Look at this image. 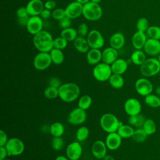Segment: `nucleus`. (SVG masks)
<instances>
[{
    "instance_id": "nucleus-1",
    "label": "nucleus",
    "mask_w": 160,
    "mask_h": 160,
    "mask_svg": "<svg viewBox=\"0 0 160 160\" xmlns=\"http://www.w3.org/2000/svg\"><path fill=\"white\" fill-rule=\"evenodd\" d=\"M32 42L34 47L39 52H49L54 48V39L52 35L44 30L34 35Z\"/></svg>"
},
{
    "instance_id": "nucleus-2",
    "label": "nucleus",
    "mask_w": 160,
    "mask_h": 160,
    "mask_svg": "<svg viewBox=\"0 0 160 160\" xmlns=\"http://www.w3.org/2000/svg\"><path fill=\"white\" fill-rule=\"evenodd\" d=\"M80 94V88L75 82H66L59 88V98L65 102H71Z\"/></svg>"
},
{
    "instance_id": "nucleus-3",
    "label": "nucleus",
    "mask_w": 160,
    "mask_h": 160,
    "mask_svg": "<svg viewBox=\"0 0 160 160\" xmlns=\"http://www.w3.org/2000/svg\"><path fill=\"white\" fill-rule=\"evenodd\" d=\"M99 124L101 128L108 133L116 132L119 127L122 124L118 118L114 114L105 113L100 118Z\"/></svg>"
},
{
    "instance_id": "nucleus-4",
    "label": "nucleus",
    "mask_w": 160,
    "mask_h": 160,
    "mask_svg": "<svg viewBox=\"0 0 160 160\" xmlns=\"http://www.w3.org/2000/svg\"><path fill=\"white\" fill-rule=\"evenodd\" d=\"M82 15L87 20L91 21H98L102 15V9L99 3L89 1L83 4Z\"/></svg>"
},
{
    "instance_id": "nucleus-5",
    "label": "nucleus",
    "mask_w": 160,
    "mask_h": 160,
    "mask_svg": "<svg viewBox=\"0 0 160 160\" xmlns=\"http://www.w3.org/2000/svg\"><path fill=\"white\" fill-rule=\"evenodd\" d=\"M139 72L144 77H151L160 72V62L158 59L150 58L139 66Z\"/></svg>"
},
{
    "instance_id": "nucleus-6",
    "label": "nucleus",
    "mask_w": 160,
    "mask_h": 160,
    "mask_svg": "<svg viewBox=\"0 0 160 160\" xmlns=\"http://www.w3.org/2000/svg\"><path fill=\"white\" fill-rule=\"evenodd\" d=\"M112 74L111 65L103 62L95 65L92 69V76L94 78L100 82L109 80Z\"/></svg>"
},
{
    "instance_id": "nucleus-7",
    "label": "nucleus",
    "mask_w": 160,
    "mask_h": 160,
    "mask_svg": "<svg viewBox=\"0 0 160 160\" xmlns=\"http://www.w3.org/2000/svg\"><path fill=\"white\" fill-rule=\"evenodd\" d=\"M8 151V156H17L23 153L25 149L24 142L18 138L12 137L9 139L4 146Z\"/></svg>"
},
{
    "instance_id": "nucleus-8",
    "label": "nucleus",
    "mask_w": 160,
    "mask_h": 160,
    "mask_svg": "<svg viewBox=\"0 0 160 160\" xmlns=\"http://www.w3.org/2000/svg\"><path fill=\"white\" fill-rule=\"evenodd\" d=\"M52 61L49 52H39L33 59V66L34 68L39 71H44L48 69L51 64Z\"/></svg>"
},
{
    "instance_id": "nucleus-9",
    "label": "nucleus",
    "mask_w": 160,
    "mask_h": 160,
    "mask_svg": "<svg viewBox=\"0 0 160 160\" xmlns=\"http://www.w3.org/2000/svg\"><path fill=\"white\" fill-rule=\"evenodd\" d=\"M86 39L90 48L99 49L104 44V39L102 34L96 29L90 31L87 35Z\"/></svg>"
},
{
    "instance_id": "nucleus-10",
    "label": "nucleus",
    "mask_w": 160,
    "mask_h": 160,
    "mask_svg": "<svg viewBox=\"0 0 160 160\" xmlns=\"http://www.w3.org/2000/svg\"><path fill=\"white\" fill-rule=\"evenodd\" d=\"M87 118L86 111L79 108H75L68 114V121L72 125H80L84 123Z\"/></svg>"
},
{
    "instance_id": "nucleus-11",
    "label": "nucleus",
    "mask_w": 160,
    "mask_h": 160,
    "mask_svg": "<svg viewBox=\"0 0 160 160\" xmlns=\"http://www.w3.org/2000/svg\"><path fill=\"white\" fill-rule=\"evenodd\" d=\"M134 87L137 93L140 96L144 97L151 94L153 90L152 84L146 78L138 79L135 82Z\"/></svg>"
},
{
    "instance_id": "nucleus-12",
    "label": "nucleus",
    "mask_w": 160,
    "mask_h": 160,
    "mask_svg": "<svg viewBox=\"0 0 160 160\" xmlns=\"http://www.w3.org/2000/svg\"><path fill=\"white\" fill-rule=\"evenodd\" d=\"M141 109L142 107L141 102L138 99L136 98H129L125 101L124 104V111L129 116L140 114Z\"/></svg>"
},
{
    "instance_id": "nucleus-13",
    "label": "nucleus",
    "mask_w": 160,
    "mask_h": 160,
    "mask_svg": "<svg viewBox=\"0 0 160 160\" xmlns=\"http://www.w3.org/2000/svg\"><path fill=\"white\" fill-rule=\"evenodd\" d=\"M43 21L39 16H30L26 24V28L29 33L35 35L42 30Z\"/></svg>"
},
{
    "instance_id": "nucleus-14",
    "label": "nucleus",
    "mask_w": 160,
    "mask_h": 160,
    "mask_svg": "<svg viewBox=\"0 0 160 160\" xmlns=\"http://www.w3.org/2000/svg\"><path fill=\"white\" fill-rule=\"evenodd\" d=\"M66 153L70 160H78L82 156V148L79 141H74L68 145Z\"/></svg>"
},
{
    "instance_id": "nucleus-15",
    "label": "nucleus",
    "mask_w": 160,
    "mask_h": 160,
    "mask_svg": "<svg viewBox=\"0 0 160 160\" xmlns=\"http://www.w3.org/2000/svg\"><path fill=\"white\" fill-rule=\"evenodd\" d=\"M83 4L74 1L70 2L66 7L65 12L66 16L70 19H76L82 14Z\"/></svg>"
},
{
    "instance_id": "nucleus-16",
    "label": "nucleus",
    "mask_w": 160,
    "mask_h": 160,
    "mask_svg": "<svg viewBox=\"0 0 160 160\" xmlns=\"http://www.w3.org/2000/svg\"><path fill=\"white\" fill-rule=\"evenodd\" d=\"M122 139L117 132L108 133L105 139L108 149L111 151H115L119 148L122 143Z\"/></svg>"
},
{
    "instance_id": "nucleus-17",
    "label": "nucleus",
    "mask_w": 160,
    "mask_h": 160,
    "mask_svg": "<svg viewBox=\"0 0 160 160\" xmlns=\"http://www.w3.org/2000/svg\"><path fill=\"white\" fill-rule=\"evenodd\" d=\"M108 148L105 142L101 140H97L91 146V152L94 158L98 159H103L107 155Z\"/></svg>"
},
{
    "instance_id": "nucleus-18",
    "label": "nucleus",
    "mask_w": 160,
    "mask_h": 160,
    "mask_svg": "<svg viewBox=\"0 0 160 160\" xmlns=\"http://www.w3.org/2000/svg\"><path fill=\"white\" fill-rule=\"evenodd\" d=\"M144 52L151 56H156L160 54V41L149 38L143 48Z\"/></svg>"
},
{
    "instance_id": "nucleus-19",
    "label": "nucleus",
    "mask_w": 160,
    "mask_h": 160,
    "mask_svg": "<svg viewBox=\"0 0 160 160\" xmlns=\"http://www.w3.org/2000/svg\"><path fill=\"white\" fill-rule=\"evenodd\" d=\"M28 14L32 16H39L44 8V4L41 0H30L26 6Z\"/></svg>"
},
{
    "instance_id": "nucleus-20",
    "label": "nucleus",
    "mask_w": 160,
    "mask_h": 160,
    "mask_svg": "<svg viewBox=\"0 0 160 160\" xmlns=\"http://www.w3.org/2000/svg\"><path fill=\"white\" fill-rule=\"evenodd\" d=\"M118 53L117 49L112 47L106 48L102 52V61L111 65L118 59Z\"/></svg>"
},
{
    "instance_id": "nucleus-21",
    "label": "nucleus",
    "mask_w": 160,
    "mask_h": 160,
    "mask_svg": "<svg viewBox=\"0 0 160 160\" xmlns=\"http://www.w3.org/2000/svg\"><path fill=\"white\" fill-rule=\"evenodd\" d=\"M86 61L92 66H95L102 61V52L99 49L91 48L86 54Z\"/></svg>"
},
{
    "instance_id": "nucleus-22",
    "label": "nucleus",
    "mask_w": 160,
    "mask_h": 160,
    "mask_svg": "<svg viewBox=\"0 0 160 160\" xmlns=\"http://www.w3.org/2000/svg\"><path fill=\"white\" fill-rule=\"evenodd\" d=\"M128 68V62L122 58L117 59L111 64V68L113 74L122 75L124 74Z\"/></svg>"
},
{
    "instance_id": "nucleus-23",
    "label": "nucleus",
    "mask_w": 160,
    "mask_h": 160,
    "mask_svg": "<svg viewBox=\"0 0 160 160\" xmlns=\"http://www.w3.org/2000/svg\"><path fill=\"white\" fill-rule=\"evenodd\" d=\"M146 41V35L144 32L137 31L132 37V44L136 49H142Z\"/></svg>"
},
{
    "instance_id": "nucleus-24",
    "label": "nucleus",
    "mask_w": 160,
    "mask_h": 160,
    "mask_svg": "<svg viewBox=\"0 0 160 160\" xmlns=\"http://www.w3.org/2000/svg\"><path fill=\"white\" fill-rule=\"evenodd\" d=\"M125 43V38L121 32H116L113 34L109 39L110 46L119 49L123 47Z\"/></svg>"
},
{
    "instance_id": "nucleus-25",
    "label": "nucleus",
    "mask_w": 160,
    "mask_h": 160,
    "mask_svg": "<svg viewBox=\"0 0 160 160\" xmlns=\"http://www.w3.org/2000/svg\"><path fill=\"white\" fill-rule=\"evenodd\" d=\"M73 44L77 51L81 53H86L89 50V46L87 39L84 37L78 36L73 41Z\"/></svg>"
},
{
    "instance_id": "nucleus-26",
    "label": "nucleus",
    "mask_w": 160,
    "mask_h": 160,
    "mask_svg": "<svg viewBox=\"0 0 160 160\" xmlns=\"http://www.w3.org/2000/svg\"><path fill=\"white\" fill-rule=\"evenodd\" d=\"M16 14L17 17V21L19 25L21 26H26L28 19L31 16L28 14L26 7L22 6L19 8L16 11Z\"/></svg>"
},
{
    "instance_id": "nucleus-27",
    "label": "nucleus",
    "mask_w": 160,
    "mask_h": 160,
    "mask_svg": "<svg viewBox=\"0 0 160 160\" xmlns=\"http://www.w3.org/2000/svg\"><path fill=\"white\" fill-rule=\"evenodd\" d=\"M134 130L135 129L130 124L128 125L122 124L119 127L116 132L120 135L122 138H132Z\"/></svg>"
},
{
    "instance_id": "nucleus-28",
    "label": "nucleus",
    "mask_w": 160,
    "mask_h": 160,
    "mask_svg": "<svg viewBox=\"0 0 160 160\" xmlns=\"http://www.w3.org/2000/svg\"><path fill=\"white\" fill-rule=\"evenodd\" d=\"M131 60L133 64L140 66L146 60V57L143 51L141 49H136L131 54Z\"/></svg>"
},
{
    "instance_id": "nucleus-29",
    "label": "nucleus",
    "mask_w": 160,
    "mask_h": 160,
    "mask_svg": "<svg viewBox=\"0 0 160 160\" xmlns=\"http://www.w3.org/2000/svg\"><path fill=\"white\" fill-rule=\"evenodd\" d=\"M64 126L60 122H54L49 127V132L53 137L62 136L64 132Z\"/></svg>"
},
{
    "instance_id": "nucleus-30",
    "label": "nucleus",
    "mask_w": 160,
    "mask_h": 160,
    "mask_svg": "<svg viewBox=\"0 0 160 160\" xmlns=\"http://www.w3.org/2000/svg\"><path fill=\"white\" fill-rule=\"evenodd\" d=\"M49 54L52 62L54 64L59 65L63 62L64 60V55L61 49L53 48L49 52Z\"/></svg>"
},
{
    "instance_id": "nucleus-31",
    "label": "nucleus",
    "mask_w": 160,
    "mask_h": 160,
    "mask_svg": "<svg viewBox=\"0 0 160 160\" xmlns=\"http://www.w3.org/2000/svg\"><path fill=\"white\" fill-rule=\"evenodd\" d=\"M108 81L111 86L114 89H121L124 84V78L120 74L112 73Z\"/></svg>"
},
{
    "instance_id": "nucleus-32",
    "label": "nucleus",
    "mask_w": 160,
    "mask_h": 160,
    "mask_svg": "<svg viewBox=\"0 0 160 160\" xmlns=\"http://www.w3.org/2000/svg\"><path fill=\"white\" fill-rule=\"evenodd\" d=\"M146 119L144 116L139 114L138 115L129 116L128 119V121L129 124L131 126L138 128L142 127Z\"/></svg>"
},
{
    "instance_id": "nucleus-33",
    "label": "nucleus",
    "mask_w": 160,
    "mask_h": 160,
    "mask_svg": "<svg viewBox=\"0 0 160 160\" xmlns=\"http://www.w3.org/2000/svg\"><path fill=\"white\" fill-rule=\"evenodd\" d=\"M61 36L67 41H74L78 37V31L74 28H68L63 29L61 32Z\"/></svg>"
},
{
    "instance_id": "nucleus-34",
    "label": "nucleus",
    "mask_w": 160,
    "mask_h": 160,
    "mask_svg": "<svg viewBox=\"0 0 160 160\" xmlns=\"http://www.w3.org/2000/svg\"><path fill=\"white\" fill-rule=\"evenodd\" d=\"M144 102L148 106L152 108L160 107V98L158 95L152 93L144 97Z\"/></svg>"
},
{
    "instance_id": "nucleus-35",
    "label": "nucleus",
    "mask_w": 160,
    "mask_h": 160,
    "mask_svg": "<svg viewBox=\"0 0 160 160\" xmlns=\"http://www.w3.org/2000/svg\"><path fill=\"white\" fill-rule=\"evenodd\" d=\"M148 134L142 128H138L134 130L132 139L136 142L141 143L145 141L148 138Z\"/></svg>"
},
{
    "instance_id": "nucleus-36",
    "label": "nucleus",
    "mask_w": 160,
    "mask_h": 160,
    "mask_svg": "<svg viewBox=\"0 0 160 160\" xmlns=\"http://www.w3.org/2000/svg\"><path fill=\"white\" fill-rule=\"evenodd\" d=\"M92 102L91 97L88 94H84L79 98L78 106L79 108L86 111L91 107Z\"/></svg>"
},
{
    "instance_id": "nucleus-37",
    "label": "nucleus",
    "mask_w": 160,
    "mask_h": 160,
    "mask_svg": "<svg viewBox=\"0 0 160 160\" xmlns=\"http://www.w3.org/2000/svg\"><path fill=\"white\" fill-rule=\"evenodd\" d=\"M142 128L148 136L153 134L156 131V123L151 119H146Z\"/></svg>"
},
{
    "instance_id": "nucleus-38",
    "label": "nucleus",
    "mask_w": 160,
    "mask_h": 160,
    "mask_svg": "<svg viewBox=\"0 0 160 160\" xmlns=\"http://www.w3.org/2000/svg\"><path fill=\"white\" fill-rule=\"evenodd\" d=\"M89 135V130L86 126L79 127L76 132V138L79 142H82L86 140Z\"/></svg>"
},
{
    "instance_id": "nucleus-39",
    "label": "nucleus",
    "mask_w": 160,
    "mask_h": 160,
    "mask_svg": "<svg viewBox=\"0 0 160 160\" xmlns=\"http://www.w3.org/2000/svg\"><path fill=\"white\" fill-rule=\"evenodd\" d=\"M45 98L49 99H54L59 97V88L48 86L44 91Z\"/></svg>"
},
{
    "instance_id": "nucleus-40",
    "label": "nucleus",
    "mask_w": 160,
    "mask_h": 160,
    "mask_svg": "<svg viewBox=\"0 0 160 160\" xmlns=\"http://www.w3.org/2000/svg\"><path fill=\"white\" fill-rule=\"evenodd\" d=\"M146 32L149 38L160 40V27L158 26H150Z\"/></svg>"
},
{
    "instance_id": "nucleus-41",
    "label": "nucleus",
    "mask_w": 160,
    "mask_h": 160,
    "mask_svg": "<svg viewBox=\"0 0 160 160\" xmlns=\"http://www.w3.org/2000/svg\"><path fill=\"white\" fill-rule=\"evenodd\" d=\"M136 26L138 31L144 32L148 30L150 26L147 18H141L137 21Z\"/></svg>"
},
{
    "instance_id": "nucleus-42",
    "label": "nucleus",
    "mask_w": 160,
    "mask_h": 160,
    "mask_svg": "<svg viewBox=\"0 0 160 160\" xmlns=\"http://www.w3.org/2000/svg\"><path fill=\"white\" fill-rule=\"evenodd\" d=\"M64 146L63 138L60 137H53L51 140V147L55 151L61 150Z\"/></svg>"
},
{
    "instance_id": "nucleus-43",
    "label": "nucleus",
    "mask_w": 160,
    "mask_h": 160,
    "mask_svg": "<svg viewBox=\"0 0 160 160\" xmlns=\"http://www.w3.org/2000/svg\"><path fill=\"white\" fill-rule=\"evenodd\" d=\"M68 42L65 39L62 38L61 36L58 37L55 39H54L53 42V46L54 48L58 49H64L66 48L68 45Z\"/></svg>"
},
{
    "instance_id": "nucleus-44",
    "label": "nucleus",
    "mask_w": 160,
    "mask_h": 160,
    "mask_svg": "<svg viewBox=\"0 0 160 160\" xmlns=\"http://www.w3.org/2000/svg\"><path fill=\"white\" fill-rule=\"evenodd\" d=\"M51 16L52 18L55 20L59 21L62 18L66 16V12L65 9L62 8H57L53 10V11L51 13Z\"/></svg>"
},
{
    "instance_id": "nucleus-45",
    "label": "nucleus",
    "mask_w": 160,
    "mask_h": 160,
    "mask_svg": "<svg viewBox=\"0 0 160 160\" xmlns=\"http://www.w3.org/2000/svg\"><path fill=\"white\" fill-rule=\"evenodd\" d=\"M89 28L88 25L86 23H81L79 24V26H78V28L77 29L78 31V34L79 35V36H82V37H84L86 36H87L89 33L88 32Z\"/></svg>"
},
{
    "instance_id": "nucleus-46",
    "label": "nucleus",
    "mask_w": 160,
    "mask_h": 160,
    "mask_svg": "<svg viewBox=\"0 0 160 160\" xmlns=\"http://www.w3.org/2000/svg\"><path fill=\"white\" fill-rule=\"evenodd\" d=\"M71 24V19L67 17L66 16L59 21V25L62 29L70 28Z\"/></svg>"
},
{
    "instance_id": "nucleus-47",
    "label": "nucleus",
    "mask_w": 160,
    "mask_h": 160,
    "mask_svg": "<svg viewBox=\"0 0 160 160\" xmlns=\"http://www.w3.org/2000/svg\"><path fill=\"white\" fill-rule=\"evenodd\" d=\"M8 140L9 139L6 132L1 129L0 131V146H5Z\"/></svg>"
},
{
    "instance_id": "nucleus-48",
    "label": "nucleus",
    "mask_w": 160,
    "mask_h": 160,
    "mask_svg": "<svg viewBox=\"0 0 160 160\" xmlns=\"http://www.w3.org/2000/svg\"><path fill=\"white\" fill-rule=\"evenodd\" d=\"M44 4V8L48 9L49 10L53 9L56 6V2L54 0H48L45 2Z\"/></svg>"
},
{
    "instance_id": "nucleus-49",
    "label": "nucleus",
    "mask_w": 160,
    "mask_h": 160,
    "mask_svg": "<svg viewBox=\"0 0 160 160\" xmlns=\"http://www.w3.org/2000/svg\"><path fill=\"white\" fill-rule=\"evenodd\" d=\"M61 85V81L57 78H52L50 79L49 82V86H51L59 88Z\"/></svg>"
},
{
    "instance_id": "nucleus-50",
    "label": "nucleus",
    "mask_w": 160,
    "mask_h": 160,
    "mask_svg": "<svg viewBox=\"0 0 160 160\" xmlns=\"http://www.w3.org/2000/svg\"><path fill=\"white\" fill-rule=\"evenodd\" d=\"M8 156V151L4 146H0V160H3L6 159Z\"/></svg>"
},
{
    "instance_id": "nucleus-51",
    "label": "nucleus",
    "mask_w": 160,
    "mask_h": 160,
    "mask_svg": "<svg viewBox=\"0 0 160 160\" xmlns=\"http://www.w3.org/2000/svg\"><path fill=\"white\" fill-rule=\"evenodd\" d=\"M51 16V12L50 10L44 8V9L42 11V12L40 14V17L43 19H48Z\"/></svg>"
},
{
    "instance_id": "nucleus-52",
    "label": "nucleus",
    "mask_w": 160,
    "mask_h": 160,
    "mask_svg": "<svg viewBox=\"0 0 160 160\" xmlns=\"http://www.w3.org/2000/svg\"><path fill=\"white\" fill-rule=\"evenodd\" d=\"M55 160H70V159L67 156H65L63 155H59L56 158Z\"/></svg>"
},
{
    "instance_id": "nucleus-53",
    "label": "nucleus",
    "mask_w": 160,
    "mask_h": 160,
    "mask_svg": "<svg viewBox=\"0 0 160 160\" xmlns=\"http://www.w3.org/2000/svg\"><path fill=\"white\" fill-rule=\"evenodd\" d=\"M102 160H115V159L114 158L113 156L111 155H106Z\"/></svg>"
},
{
    "instance_id": "nucleus-54",
    "label": "nucleus",
    "mask_w": 160,
    "mask_h": 160,
    "mask_svg": "<svg viewBox=\"0 0 160 160\" xmlns=\"http://www.w3.org/2000/svg\"><path fill=\"white\" fill-rule=\"evenodd\" d=\"M75 1L82 4H84L87 3L88 2H89L90 0H75Z\"/></svg>"
},
{
    "instance_id": "nucleus-55",
    "label": "nucleus",
    "mask_w": 160,
    "mask_h": 160,
    "mask_svg": "<svg viewBox=\"0 0 160 160\" xmlns=\"http://www.w3.org/2000/svg\"><path fill=\"white\" fill-rule=\"evenodd\" d=\"M156 93L158 96H160V86H158L156 89Z\"/></svg>"
},
{
    "instance_id": "nucleus-56",
    "label": "nucleus",
    "mask_w": 160,
    "mask_h": 160,
    "mask_svg": "<svg viewBox=\"0 0 160 160\" xmlns=\"http://www.w3.org/2000/svg\"><path fill=\"white\" fill-rule=\"evenodd\" d=\"M92 2H96V3H99V2H101L102 0H90Z\"/></svg>"
},
{
    "instance_id": "nucleus-57",
    "label": "nucleus",
    "mask_w": 160,
    "mask_h": 160,
    "mask_svg": "<svg viewBox=\"0 0 160 160\" xmlns=\"http://www.w3.org/2000/svg\"><path fill=\"white\" fill-rule=\"evenodd\" d=\"M158 60H159V62H160V54H159V55H158Z\"/></svg>"
},
{
    "instance_id": "nucleus-58",
    "label": "nucleus",
    "mask_w": 160,
    "mask_h": 160,
    "mask_svg": "<svg viewBox=\"0 0 160 160\" xmlns=\"http://www.w3.org/2000/svg\"><path fill=\"white\" fill-rule=\"evenodd\" d=\"M3 160H10V159H7V158H6V159H3Z\"/></svg>"
}]
</instances>
